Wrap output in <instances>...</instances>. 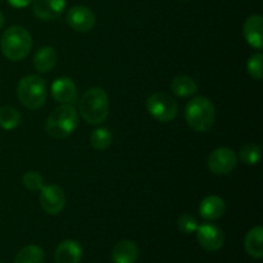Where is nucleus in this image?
Here are the masks:
<instances>
[{
    "label": "nucleus",
    "mask_w": 263,
    "mask_h": 263,
    "mask_svg": "<svg viewBox=\"0 0 263 263\" xmlns=\"http://www.w3.org/2000/svg\"><path fill=\"white\" fill-rule=\"evenodd\" d=\"M80 115L89 125H100L109 115V99L102 87H91L80 99Z\"/></svg>",
    "instance_id": "nucleus-1"
},
{
    "label": "nucleus",
    "mask_w": 263,
    "mask_h": 263,
    "mask_svg": "<svg viewBox=\"0 0 263 263\" xmlns=\"http://www.w3.org/2000/svg\"><path fill=\"white\" fill-rule=\"evenodd\" d=\"M0 48L7 59L12 62L23 61L32 48L30 32L22 26H12L3 32Z\"/></svg>",
    "instance_id": "nucleus-2"
},
{
    "label": "nucleus",
    "mask_w": 263,
    "mask_h": 263,
    "mask_svg": "<svg viewBox=\"0 0 263 263\" xmlns=\"http://www.w3.org/2000/svg\"><path fill=\"white\" fill-rule=\"evenodd\" d=\"M185 120L197 133H207L215 125V105L205 97L194 98L185 107Z\"/></svg>",
    "instance_id": "nucleus-3"
},
{
    "label": "nucleus",
    "mask_w": 263,
    "mask_h": 263,
    "mask_svg": "<svg viewBox=\"0 0 263 263\" xmlns=\"http://www.w3.org/2000/svg\"><path fill=\"white\" fill-rule=\"evenodd\" d=\"M79 126V113L72 104L57 107L45 123V130L53 139H66L73 134Z\"/></svg>",
    "instance_id": "nucleus-4"
},
{
    "label": "nucleus",
    "mask_w": 263,
    "mask_h": 263,
    "mask_svg": "<svg viewBox=\"0 0 263 263\" xmlns=\"http://www.w3.org/2000/svg\"><path fill=\"white\" fill-rule=\"evenodd\" d=\"M17 95L23 107L36 110L45 104L46 82L37 74L25 76L17 86Z\"/></svg>",
    "instance_id": "nucleus-5"
},
{
    "label": "nucleus",
    "mask_w": 263,
    "mask_h": 263,
    "mask_svg": "<svg viewBox=\"0 0 263 263\" xmlns=\"http://www.w3.org/2000/svg\"><path fill=\"white\" fill-rule=\"evenodd\" d=\"M146 110L159 122H171L177 116V103L166 92H154L146 99Z\"/></svg>",
    "instance_id": "nucleus-6"
},
{
    "label": "nucleus",
    "mask_w": 263,
    "mask_h": 263,
    "mask_svg": "<svg viewBox=\"0 0 263 263\" xmlns=\"http://www.w3.org/2000/svg\"><path fill=\"white\" fill-rule=\"evenodd\" d=\"M238 157L233 149L228 146H220L215 149L208 157V168L215 175H228L235 168Z\"/></svg>",
    "instance_id": "nucleus-7"
},
{
    "label": "nucleus",
    "mask_w": 263,
    "mask_h": 263,
    "mask_svg": "<svg viewBox=\"0 0 263 263\" xmlns=\"http://www.w3.org/2000/svg\"><path fill=\"white\" fill-rule=\"evenodd\" d=\"M197 240L199 246L207 252H216L222 248L225 243V235L220 226L215 223L204 222L198 225L197 229Z\"/></svg>",
    "instance_id": "nucleus-8"
},
{
    "label": "nucleus",
    "mask_w": 263,
    "mask_h": 263,
    "mask_svg": "<svg viewBox=\"0 0 263 263\" xmlns=\"http://www.w3.org/2000/svg\"><path fill=\"white\" fill-rule=\"evenodd\" d=\"M40 192V204L48 215H59L66 207V194L61 186L44 185Z\"/></svg>",
    "instance_id": "nucleus-9"
},
{
    "label": "nucleus",
    "mask_w": 263,
    "mask_h": 263,
    "mask_svg": "<svg viewBox=\"0 0 263 263\" xmlns=\"http://www.w3.org/2000/svg\"><path fill=\"white\" fill-rule=\"evenodd\" d=\"M67 23L77 32H89L95 26V14L85 5H74L67 13Z\"/></svg>",
    "instance_id": "nucleus-10"
},
{
    "label": "nucleus",
    "mask_w": 263,
    "mask_h": 263,
    "mask_svg": "<svg viewBox=\"0 0 263 263\" xmlns=\"http://www.w3.org/2000/svg\"><path fill=\"white\" fill-rule=\"evenodd\" d=\"M66 9V0H32V12L41 21H53Z\"/></svg>",
    "instance_id": "nucleus-11"
},
{
    "label": "nucleus",
    "mask_w": 263,
    "mask_h": 263,
    "mask_svg": "<svg viewBox=\"0 0 263 263\" xmlns=\"http://www.w3.org/2000/svg\"><path fill=\"white\" fill-rule=\"evenodd\" d=\"M51 97L62 104H72L77 100V90L73 80L69 77H59L51 84Z\"/></svg>",
    "instance_id": "nucleus-12"
},
{
    "label": "nucleus",
    "mask_w": 263,
    "mask_h": 263,
    "mask_svg": "<svg viewBox=\"0 0 263 263\" xmlns=\"http://www.w3.org/2000/svg\"><path fill=\"white\" fill-rule=\"evenodd\" d=\"M243 33L247 43L252 48L261 50L263 46V18L259 14L249 15L243 26Z\"/></svg>",
    "instance_id": "nucleus-13"
},
{
    "label": "nucleus",
    "mask_w": 263,
    "mask_h": 263,
    "mask_svg": "<svg viewBox=\"0 0 263 263\" xmlns=\"http://www.w3.org/2000/svg\"><path fill=\"white\" fill-rule=\"evenodd\" d=\"M82 258V248L77 241L63 240L55 249V263H80Z\"/></svg>",
    "instance_id": "nucleus-14"
},
{
    "label": "nucleus",
    "mask_w": 263,
    "mask_h": 263,
    "mask_svg": "<svg viewBox=\"0 0 263 263\" xmlns=\"http://www.w3.org/2000/svg\"><path fill=\"white\" fill-rule=\"evenodd\" d=\"M225 202L218 195H208L199 204V215L205 220H220L223 213H225Z\"/></svg>",
    "instance_id": "nucleus-15"
},
{
    "label": "nucleus",
    "mask_w": 263,
    "mask_h": 263,
    "mask_svg": "<svg viewBox=\"0 0 263 263\" xmlns=\"http://www.w3.org/2000/svg\"><path fill=\"white\" fill-rule=\"evenodd\" d=\"M139 257V248L134 241L121 240L112 252L113 263H135Z\"/></svg>",
    "instance_id": "nucleus-16"
},
{
    "label": "nucleus",
    "mask_w": 263,
    "mask_h": 263,
    "mask_svg": "<svg viewBox=\"0 0 263 263\" xmlns=\"http://www.w3.org/2000/svg\"><path fill=\"white\" fill-rule=\"evenodd\" d=\"M57 61H58V54L55 49L51 46H41L33 55V66L41 73L51 71L55 67Z\"/></svg>",
    "instance_id": "nucleus-17"
},
{
    "label": "nucleus",
    "mask_w": 263,
    "mask_h": 263,
    "mask_svg": "<svg viewBox=\"0 0 263 263\" xmlns=\"http://www.w3.org/2000/svg\"><path fill=\"white\" fill-rule=\"evenodd\" d=\"M263 229L262 226H256L251 229L244 239V247L247 253L253 258L259 259L263 257Z\"/></svg>",
    "instance_id": "nucleus-18"
},
{
    "label": "nucleus",
    "mask_w": 263,
    "mask_h": 263,
    "mask_svg": "<svg viewBox=\"0 0 263 263\" xmlns=\"http://www.w3.org/2000/svg\"><path fill=\"white\" fill-rule=\"evenodd\" d=\"M171 90L176 97L189 98L198 91V85L192 77L180 74V76H176L172 80Z\"/></svg>",
    "instance_id": "nucleus-19"
},
{
    "label": "nucleus",
    "mask_w": 263,
    "mask_h": 263,
    "mask_svg": "<svg viewBox=\"0 0 263 263\" xmlns=\"http://www.w3.org/2000/svg\"><path fill=\"white\" fill-rule=\"evenodd\" d=\"M45 254L37 246H26L21 249L14 258V263H44Z\"/></svg>",
    "instance_id": "nucleus-20"
},
{
    "label": "nucleus",
    "mask_w": 263,
    "mask_h": 263,
    "mask_svg": "<svg viewBox=\"0 0 263 263\" xmlns=\"http://www.w3.org/2000/svg\"><path fill=\"white\" fill-rule=\"evenodd\" d=\"M21 113L15 108L5 105L0 108V127L10 131L18 127L21 123Z\"/></svg>",
    "instance_id": "nucleus-21"
},
{
    "label": "nucleus",
    "mask_w": 263,
    "mask_h": 263,
    "mask_svg": "<svg viewBox=\"0 0 263 263\" xmlns=\"http://www.w3.org/2000/svg\"><path fill=\"white\" fill-rule=\"evenodd\" d=\"M112 133L105 127L95 128L90 134V144H91L92 148L100 152L109 148L110 144H112Z\"/></svg>",
    "instance_id": "nucleus-22"
},
{
    "label": "nucleus",
    "mask_w": 263,
    "mask_h": 263,
    "mask_svg": "<svg viewBox=\"0 0 263 263\" xmlns=\"http://www.w3.org/2000/svg\"><path fill=\"white\" fill-rule=\"evenodd\" d=\"M261 148L257 144H246L239 152V159L246 164H257L261 161Z\"/></svg>",
    "instance_id": "nucleus-23"
},
{
    "label": "nucleus",
    "mask_w": 263,
    "mask_h": 263,
    "mask_svg": "<svg viewBox=\"0 0 263 263\" xmlns=\"http://www.w3.org/2000/svg\"><path fill=\"white\" fill-rule=\"evenodd\" d=\"M22 184L26 189L31 190V192H37V190L43 189L44 179L39 172L28 171L23 175Z\"/></svg>",
    "instance_id": "nucleus-24"
},
{
    "label": "nucleus",
    "mask_w": 263,
    "mask_h": 263,
    "mask_svg": "<svg viewBox=\"0 0 263 263\" xmlns=\"http://www.w3.org/2000/svg\"><path fill=\"white\" fill-rule=\"evenodd\" d=\"M262 61L263 55L261 53H257L251 55V58L248 59V63H247V71H248L249 76L257 81L262 80Z\"/></svg>",
    "instance_id": "nucleus-25"
},
{
    "label": "nucleus",
    "mask_w": 263,
    "mask_h": 263,
    "mask_svg": "<svg viewBox=\"0 0 263 263\" xmlns=\"http://www.w3.org/2000/svg\"><path fill=\"white\" fill-rule=\"evenodd\" d=\"M177 228L181 233L184 234H193L197 231L198 229V221L194 216L185 213V215L180 216L177 220Z\"/></svg>",
    "instance_id": "nucleus-26"
},
{
    "label": "nucleus",
    "mask_w": 263,
    "mask_h": 263,
    "mask_svg": "<svg viewBox=\"0 0 263 263\" xmlns=\"http://www.w3.org/2000/svg\"><path fill=\"white\" fill-rule=\"evenodd\" d=\"M12 7L17 8V9H22V8H26L27 5H30L32 3V0H8Z\"/></svg>",
    "instance_id": "nucleus-27"
},
{
    "label": "nucleus",
    "mask_w": 263,
    "mask_h": 263,
    "mask_svg": "<svg viewBox=\"0 0 263 263\" xmlns=\"http://www.w3.org/2000/svg\"><path fill=\"white\" fill-rule=\"evenodd\" d=\"M3 26H4V15H3L2 10H0V30L3 28Z\"/></svg>",
    "instance_id": "nucleus-28"
},
{
    "label": "nucleus",
    "mask_w": 263,
    "mask_h": 263,
    "mask_svg": "<svg viewBox=\"0 0 263 263\" xmlns=\"http://www.w3.org/2000/svg\"><path fill=\"white\" fill-rule=\"evenodd\" d=\"M181 2H185V0H181Z\"/></svg>",
    "instance_id": "nucleus-29"
},
{
    "label": "nucleus",
    "mask_w": 263,
    "mask_h": 263,
    "mask_svg": "<svg viewBox=\"0 0 263 263\" xmlns=\"http://www.w3.org/2000/svg\"><path fill=\"white\" fill-rule=\"evenodd\" d=\"M0 2H3V0H0Z\"/></svg>",
    "instance_id": "nucleus-30"
},
{
    "label": "nucleus",
    "mask_w": 263,
    "mask_h": 263,
    "mask_svg": "<svg viewBox=\"0 0 263 263\" xmlns=\"http://www.w3.org/2000/svg\"><path fill=\"white\" fill-rule=\"evenodd\" d=\"M0 263H2V262H0Z\"/></svg>",
    "instance_id": "nucleus-31"
}]
</instances>
